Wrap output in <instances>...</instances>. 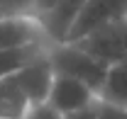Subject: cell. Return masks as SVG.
<instances>
[{
  "mask_svg": "<svg viewBox=\"0 0 127 119\" xmlns=\"http://www.w3.org/2000/svg\"><path fill=\"white\" fill-rule=\"evenodd\" d=\"M51 46H54V44L39 41V44H27V46H17V49L0 51V80L20 73V71L27 68L30 63L39 61L42 56H47Z\"/></svg>",
  "mask_w": 127,
  "mask_h": 119,
  "instance_id": "8",
  "label": "cell"
},
{
  "mask_svg": "<svg viewBox=\"0 0 127 119\" xmlns=\"http://www.w3.org/2000/svg\"><path fill=\"white\" fill-rule=\"evenodd\" d=\"M47 41L44 27L37 17H7L0 20V51L7 49H17V46H27V44H39Z\"/></svg>",
  "mask_w": 127,
  "mask_h": 119,
  "instance_id": "6",
  "label": "cell"
},
{
  "mask_svg": "<svg viewBox=\"0 0 127 119\" xmlns=\"http://www.w3.org/2000/svg\"><path fill=\"white\" fill-rule=\"evenodd\" d=\"M7 17H37L34 0H0V20Z\"/></svg>",
  "mask_w": 127,
  "mask_h": 119,
  "instance_id": "11",
  "label": "cell"
},
{
  "mask_svg": "<svg viewBox=\"0 0 127 119\" xmlns=\"http://www.w3.org/2000/svg\"><path fill=\"white\" fill-rule=\"evenodd\" d=\"M95 97L105 104L127 109V61L115 63V66L108 68L105 80H103V85H100Z\"/></svg>",
  "mask_w": 127,
  "mask_h": 119,
  "instance_id": "9",
  "label": "cell"
},
{
  "mask_svg": "<svg viewBox=\"0 0 127 119\" xmlns=\"http://www.w3.org/2000/svg\"><path fill=\"white\" fill-rule=\"evenodd\" d=\"M25 119H61V117H59L54 109H49L47 104H42V107H32Z\"/></svg>",
  "mask_w": 127,
  "mask_h": 119,
  "instance_id": "13",
  "label": "cell"
},
{
  "mask_svg": "<svg viewBox=\"0 0 127 119\" xmlns=\"http://www.w3.org/2000/svg\"><path fill=\"white\" fill-rule=\"evenodd\" d=\"M83 2L86 0H56L54 10L49 15L39 17V22L44 27V34H47V39L51 44H64V37H66V32L71 27L73 17L83 7Z\"/></svg>",
  "mask_w": 127,
  "mask_h": 119,
  "instance_id": "7",
  "label": "cell"
},
{
  "mask_svg": "<svg viewBox=\"0 0 127 119\" xmlns=\"http://www.w3.org/2000/svg\"><path fill=\"white\" fill-rule=\"evenodd\" d=\"M95 100H98L95 92H91L83 83L73 80V78H66V75H54V85L49 92L47 107L54 109L59 117H66V114H73V112L91 107Z\"/></svg>",
  "mask_w": 127,
  "mask_h": 119,
  "instance_id": "4",
  "label": "cell"
},
{
  "mask_svg": "<svg viewBox=\"0 0 127 119\" xmlns=\"http://www.w3.org/2000/svg\"><path fill=\"white\" fill-rule=\"evenodd\" d=\"M122 20H127V0H86L66 32L64 44H73L86 34Z\"/></svg>",
  "mask_w": 127,
  "mask_h": 119,
  "instance_id": "3",
  "label": "cell"
},
{
  "mask_svg": "<svg viewBox=\"0 0 127 119\" xmlns=\"http://www.w3.org/2000/svg\"><path fill=\"white\" fill-rule=\"evenodd\" d=\"M73 46H78L91 59L105 63L108 68L115 63H122L127 61V20L112 22V24H105L100 29L91 32L83 39L73 41Z\"/></svg>",
  "mask_w": 127,
  "mask_h": 119,
  "instance_id": "2",
  "label": "cell"
},
{
  "mask_svg": "<svg viewBox=\"0 0 127 119\" xmlns=\"http://www.w3.org/2000/svg\"><path fill=\"white\" fill-rule=\"evenodd\" d=\"M98 102V100H95ZM95 102L91 107H86V109H81V112H73V114H66L61 119H95Z\"/></svg>",
  "mask_w": 127,
  "mask_h": 119,
  "instance_id": "15",
  "label": "cell"
},
{
  "mask_svg": "<svg viewBox=\"0 0 127 119\" xmlns=\"http://www.w3.org/2000/svg\"><path fill=\"white\" fill-rule=\"evenodd\" d=\"M47 59H49L56 75L73 78V80L83 83L91 92L98 95V90H100L103 80H105V73H108L105 63L91 59L88 54H83L78 46H73V44H54L49 49Z\"/></svg>",
  "mask_w": 127,
  "mask_h": 119,
  "instance_id": "1",
  "label": "cell"
},
{
  "mask_svg": "<svg viewBox=\"0 0 127 119\" xmlns=\"http://www.w3.org/2000/svg\"><path fill=\"white\" fill-rule=\"evenodd\" d=\"M54 68H51V63H49L47 56H42L39 61H34L30 63L27 68H22L20 73H15L17 88L22 90V95H25V100L27 104L32 107H42V104H47L49 100V92H51V85H54Z\"/></svg>",
  "mask_w": 127,
  "mask_h": 119,
  "instance_id": "5",
  "label": "cell"
},
{
  "mask_svg": "<svg viewBox=\"0 0 127 119\" xmlns=\"http://www.w3.org/2000/svg\"><path fill=\"white\" fill-rule=\"evenodd\" d=\"M54 5H56V0H34V7H37V20L39 17L49 15L51 10H54Z\"/></svg>",
  "mask_w": 127,
  "mask_h": 119,
  "instance_id": "14",
  "label": "cell"
},
{
  "mask_svg": "<svg viewBox=\"0 0 127 119\" xmlns=\"http://www.w3.org/2000/svg\"><path fill=\"white\" fill-rule=\"evenodd\" d=\"M95 119H127V109L122 107H112L105 102H95Z\"/></svg>",
  "mask_w": 127,
  "mask_h": 119,
  "instance_id": "12",
  "label": "cell"
},
{
  "mask_svg": "<svg viewBox=\"0 0 127 119\" xmlns=\"http://www.w3.org/2000/svg\"><path fill=\"white\" fill-rule=\"evenodd\" d=\"M30 112V104L25 100L22 90L17 88L15 78L0 80V119H25Z\"/></svg>",
  "mask_w": 127,
  "mask_h": 119,
  "instance_id": "10",
  "label": "cell"
}]
</instances>
